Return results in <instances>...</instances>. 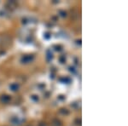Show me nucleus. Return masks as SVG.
<instances>
[]
</instances>
